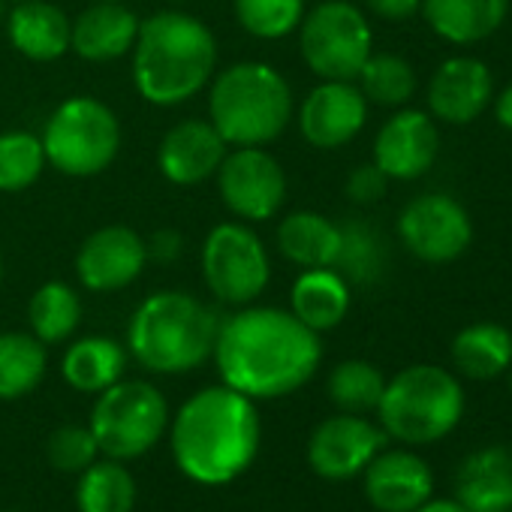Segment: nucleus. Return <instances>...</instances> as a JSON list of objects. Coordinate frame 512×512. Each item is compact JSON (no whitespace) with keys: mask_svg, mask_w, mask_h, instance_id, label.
Here are the masks:
<instances>
[{"mask_svg":"<svg viewBox=\"0 0 512 512\" xmlns=\"http://www.w3.org/2000/svg\"><path fill=\"white\" fill-rule=\"evenodd\" d=\"M211 359L226 386L253 401H272L311 383L323 344L293 311L244 305L220 320Z\"/></svg>","mask_w":512,"mask_h":512,"instance_id":"nucleus-1","label":"nucleus"},{"mask_svg":"<svg viewBox=\"0 0 512 512\" xmlns=\"http://www.w3.org/2000/svg\"><path fill=\"white\" fill-rule=\"evenodd\" d=\"M263 422L253 398L232 386H205L172 419V455L178 470L199 485L238 479L260 452Z\"/></svg>","mask_w":512,"mask_h":512,"instance_id":"nucleus-2","label":"nucleus"},{"mask_svg":"<svg viewBox=\"0 0 512 512\" xmlns=\"http://www.w3.org/2000/svg\"><path fill=\"white\" fill-rule=\"evenodd\" d=\"M220 49L214 31L178 10H163L139 22L130 70L136 94L157 109L184 106L217 73Z\"/></svg>","mask_w":512,"mask_h":512,"instance_id":"nucleus-3","label":"nucleus"},{"mask_svg":"<svg viewBox=\"0 0 512 512\" xmlns=\"http://www.w3.org/2000/svg\"><path fill=\"white\" fill-rule=\"evenodd\" d=\"M220 317L184 290H157L127 323V353L151 374H187L214 356Z\"/></svg>","mask_w":512,"mask_h":512,"instance_id":"nucleus-4","label":"nucleus"},{"mask_svg":"<svg viewBox=\"0 0 512 512\" xmlns=\"http://www.w3.org/2000/svg\"><path fill=\"white\" fill-rule=\"evenodd\" d=\"M293 88L263 61H238L208 82V121L229 148H266L293 124Z\"/></svg>","mask_w":512,"mask_h":512,"instance_id":"nucleus-5","label":"nucleus"},{"mask_svg":"<svg viewBox=\"0 0 512 512\" xmlns=\"http://www.w3.org/2000/svg\"><path fill=\"white\" fill-rule=\"evenodd\" d=\"M464 413L461 383L440 365H410L386 380L377 416L383 434L422 446L446 437Z\"/></svg>","mask_w":512,"mask_h":512,"instance_id":"nucleus-6","label":"nucleus"},{"mask_svg":"<svg viewBox=\"0 0 512 512\" xmlns=\"http://www.w3.org/2000/svg\"><path fill=\"white\" fill-rule=\"evenodd\" d=\"M40 139L55 172L67 178H94L118 160L124 130L112 106L79 94L55 106Z\"/></svg>","mask_w":512,"mask_h":512,"instance_id":"nucleus-7","label":"nucleus"},{"mask_svg":"<svg viewBox=\"0 0 512 512\" xmlns=\"http://www.w3.org/2000/svg\"><path fill=\"white\" fill-rule=\"evenodd\" d=\"M88 428L106 458L130 461L160 443L169 428V404L145 380H118L97 395Z\"/></svg>","mask_w":512,"mask_h":512,"instance_id":"nucleus-8","label":"nucleus"},{"mask_svg":"<svg viewBox=\"0 0 512 512\" xmlns=\"http://www.w3.org/2000/svg\"><path fill=\"white\" fill-rule=\"evenodd\" d=\"M199 263L208 293L229 308L253 305L272 281L269 247L241 220H223L208 229Z\"/></svg>","mask_w":512,"mask_h":512,"instance_id":"nucleus-9","label":"nucleus"},{"mask_svg":"<svg viewBox=\"0 0 512 512\" xmlns=\"http://www.w3.org/2000/svg\"><path fill=\"white\" fill-rule=\"evenodd\" d=\"M296 34L308 70L332 82H356L374 52L371 25L350 0H323L305 13Z\"/></svg>","mask_w":512,"mask_h":512,"instance_id":"nucleus-10","label":"nucleus"},{"mask_svg":"<svg viewBox=\"0 0 512 512\" xmlns=\"http://www.w3.org/2000/svg\"><path fill=\"white\" fill-rule=\"evenodd\" d=\"M214 181L220 202L241 223L278 217L290 190L284 166L266 148H229Z\"/></svg>","mask_w":512,"mask_h":512,"instance_id":"nucleus-11","label":"nucleus"},{"mask_svg":"<svg viewBox=\"0 0 512 512\" xmlns=\"http://www.w3.org/2000/svg\"><path fill=\"white\" fill-rule=\"evenodd\" d=\"M398 238L422 263H452L470 247L473 223L467 208L446 193H425L398 214Z\"/></svg>","mask_w":512,"mask_h":512,"instance_id":"nucleus-12","label":"nucleus"},{"mask_svg":"<svg viewBox=\"0 0 512 512\" xmlns=\"http://www.w3.org/2000/svg\"><path fill=\"white\" fill-rule=\"evenodd\" d=\"M145 238L124 223L94 229L76 250V278L88 293H118L136 284L148 266Z\"/></svg>","mask_w":512,"mask_h":512,"instance_id":"nucleus-13","label":"nucleus"},{"mask_svg":"<svg viewBox=\"0 0 512 512\" xmlns=\"http://www.w3.org/2000/svg\"><path fill=\"white\" fill-rule=\"evenodd\" d=\"M299 133L320 151H335L353 142L368 121V100L356 82L320 79L299 106Z\"/></svg>","mask_w":512,"mask_h":512,"instance_id":"nucleus-14","label":"nucleus"},{"mask_svg":"<svg viewBox=\"0 0 512 512\" xmlns=\"http://www.w3.org/2000/svg\"><path fill=\"white\" fill-rule=\"evenodd\" d=\"M386 434L365 416L338 413L320 422L308 440V464L323 479H353L383 449Z\"/></svg>","mask_w":512,"mask_h":512,"instance_id":"nucleus-15","label":"nucleus"},{"mask_svg":"<svg viewBox=\"0 0 512 512\" xmlns=\"http://www.w3.org/2000/svg\"><path fill=\"white\" fill-rule=\"evenodd\" d=\"M440 151V133L434 118L422 109L401 106L374 139V166L389 181H416L422 178Z\"/></svg>","mask_w":512,"mask_h":512,"instance_id":"nucleus-16","label":"nucleus"},{"mask_svg":"<svg viewBox=\"0 0 512 512\" xmlns=\"http://www.w3.org/2000/svg\"><path fill=\"white\" fill-rule=\"evenodd\" d=\"M229 145L208 118H184L172 124L157 145V169L175 187H196L217 175Z\"/></svg>","mask_w":512,"mask_h":512,"instance_id":"nucleus-17","label":"nucleus"},{"mask_svg":"<svg viewBox=\"0 0 512 512\" xmlns=\"http://www.w3.org/2000/svg\"><path fill=\"white\" fill-rule=\"evenodd\" d=\"M494 100L491 70L476 58L443 61L428 82V112L443 124H470Z\"/></svg>","mask_w":512,"mask_h":512,"instance_id":"nucleus-18","label":"nucleus"},{"mask_svg":"<svg viewBox=\"0 0 512 512\" xmlns=\"http://www.w3.org/2000/svg\"><path fill=\"white\" fill-rule=\"evenodd\" d=\"M365 473V494L380 512H413L434 491V476L425 458L407 449L377 452Z\"/></svg>","mask_w":512,"mask_h":512,"instance_id":"nucleus-19","label":"nucleus"},{"mask_svg":"<svg viewBox=\"0 0 512 512\" xmlns=\"http://www.w3.org/2000/svg\"><path fill=\"white\" fill-rule=\"evenodd\" d=\"M139 16L118 0H91L73 19L70 52L88 64H112L133 52L139 34Z\"/></svg>","mask_w":512,"mask_h":512,"instance_id":"nucleus-20","label":"nucleus"},{"mask_svg":"<svg viewBox=\"0 0 512 512\" xmlns=\"http://www.w3.org/2000/svg\"><path fill=\"white\" fill-rule=\"evenodd\" d=\"M4 25L10 46L34 64H52L70 55L73 19L52 0H19Z\"/></svg>","mask_w":512,"mask_h":512,"instance_id":"nucleus-21","label":"nucleus"},{"mask_svg":"<svg viewBox=\"0 0 512 512\" xmlns=\"http://www.w3.org/2000/svg\"><path fill=\"white\" fill-rule=\"evenodd\" d=\"M455 500L467 512H512V452L503 446L470 452L455 473Z\"/></svg>","mask_w":512,"mask_h":512,"instance_id":"nucleus-22","label":"nucleus"},{"mask_svg":"<svg viewBox=\"0 0 512 512\" xmlns=\"http://www.w3.org/2000/svg\"><path fill=\"white\" fill-rule=\"evenodd\" d=\"M278 250L299 269H335L341 250V223L320 211H290L275 232Z\"/></svg>","mask_w":512,"mask_h":512,"instance_id":"nucleus-23","label":"nucleus"},{"mask_svg":"<svg viewBox=\"0 0 512 512\" xmlns=\"http://www.w3.org/2000/svg\"><path fill=\"white\" fill-rule=\"evenodd\" d=\"M419 13L440 40L473 46L497 34L509 13V0H422Z\"/></svg>","mask_w":512,"mask_h":512,"instance_id":"nucleus-24","label":"nucleus"},{"mask_svg":"<svg viewBox=\"0 0 512 512\" xmlns=\"http://www.w3.org/2000/svg\"><path fill=\"white\" fill-rule=\"evenodd\" d=\"M353 293L335 269H302L290 290V311L311 332L323 335L344 323Z\"/></svg>","mask_w":512,"mask_h":512,"instance_id":"nucleus-25","label":"nucleus"},{"mask_svg":"<svg viewBox=\"0 0 512 512\" xmlns=\"http://www.w3.org/2000/svg\"><path fill=\"white\" fill-rule=\"evenodd\" d=\"M130 353L109 335H85L73 341L61 359V377L67 386L85 395H100L112 383L124 380Z\"/></svg>","mask_w":512,"mask_h":512,"instance_id":"nucleus-26","label":"nucleus"},{"mask_svg":"<svg viewBox=\"0 0 512 512\" xmlns=\"http://www.w3.org/2000/svg\"><path fill=\"white\" fill-rule=\"evenodd\" d=\"M452 362L470 380H494L512 365V332L497 323H473L455 335Z\"/></svg>","mask_w":512,"mask_h":512,"instance_id":"nucleus-27","label":"nucleus"},{"mask_svg":"<svg viewBox=\"0 0 512 512\" xmlns=\"http://www.w3.org/2000/svg\"><path fill=\"white\" fill-rule=\"evenodd\" d=\"M82 323V299L67 281H46L28 302V326L46 347L64 344L76 335Z\"/></svg>","mask_w":512,"mask_h":512,"instance_id":"nucleus-28","label":"nucleus"},{"mask_svg":"<svg viewBox=\"0 0 512 512\" xmlns=\"http://www.w3.org/2000/svg\"><path fill=\"white\" fill-rule=\"evenodd\" d=\"M49 371L46 344L31 332H0V401L31 395Z\"/></svg>","mask_w":512,"mask_h":512,"instance_id":"nucleus-29","label":"nucleus"},{"mask_svg":"<svg viewBox=\"0 0 512 512\" xmlns=\"http://www.w3.org/2000/svg\"><path fill=\"white\" fill-rule=\"evenodd\" d=\"M76 503L79 512H133L136 482L121 461H94L79 473Z\"/></svg>","mask_w":512,"mask_h":512,"instance_id":"nucleus-30","label":"nucleus"},{"mask_svg":"<svg viewBox=\"0 0 512 512\" xmlns=\"http://www.w3.org/2000/svg\"><path fill=\"white\" fill-rule=\"evenodd\" d=\"M356 85L368 103L383 109H401L416 94V70L398 55L371 52V58L356 76Z\"/></svg>","mask_w":512,"mask_h":512,"instance_id":"nucleus-31","label":"nucleus"},{"mask_svg":"<svg viewBox=\"0 0 512 512\" xmlns=\"http://www.w3.org/2000/svg\"><path fill=\"white\" fill-rule=\"evenodd\" d=\"M386 269V247L383 238L362 220L341 223V250L335 260V272L347 284H374Z\"/></svg>","mask_w":512,"mask_h":512,"instance_id":"nucleus-32","label":"nucleus"},{"mask_svg":"<svg viewBox=\"0 0 512 512\" xmlns=\"http://www.w3.org/2000/svg\"><path fill=\"white\" fill-rule=\"evenodd\" d=\"M329 398L341 413H371L377 410L383 389H386V377L377 365L365 362V359H347L341 365L332 368L329 374Z\"/></svg>","mask_w":512,"mask_h":512,"instance_id":"nucleus-33","label":"nucleus"},{"mask_svg":"<svg viewBox=\"0 0 512 512\" xmlns=\"http://www.w3.org/2000/svg\"><path fill=\"white\" fill-rule=\"evenodd\" d=\"M235 22L253 40H287L299 31L308 7L305 0H232Z\"/></svg>","mask_w":512,"mask_h":512,"instance_id":"nucleus-34","label":"nucleus"},{"mask_svg":"<svg viewBox=\"0 0 512 512\" xmlns=\"http://www.w3.org/2000/svg\"><path fill=\"white\" fill-rule=\"evenodd\" d=\"M49 160L43 151V139L28 130L0 133V193H22L34 187Z\"/></svg>","mask_w":512,"mask_h":512,"instance_id":"nucleus-35","label":"nucleus"},{"mask_svg":"<svg viewBox=\"0 0 512 512\" xmlns=\"http://www.w3.org/2000/svg\"><path fill=\"white\" fill-rule=\"evenodd\" d=\"M100 455V446L88 425H61L46 440V458L61 473H82Z\"/></svg>","mask_w":512,"mask_h":512,"instance_id":"nucleus-36","label":"nucleus"},{"mask_svg":"<svg viewBox=\"0 0 512 512\" xmlns=\"http://www.w3.org/2000/svg\"><path fill=\"white\" fill-rule=\"evenodd\" d=\"M347 196L356 202V205H374L386 196V187H389V178L374 166V163H362L350 172L347 178Z\"/></svg>","mask_w":512,"mask_h":512,"instance_id":"nucleus-37","label":"nucleus"},{"mask_svg":"<svg viewBox=\"0 0 512 512\" xmlns=\"http://www.w3.org/2000/svg\"><path fill=\"white\" fill-rule=\"evenodd\" d=\"M145 244H148V260L154 263H175L184 250V238L175 229H157L151 238H145Z\"/></svg>","mask_w":512,"mask_h":512,"instance_id":"nucleus-38","label":"nucleus"},{"mask_svg":"<svg viewBox=\"0 0 512 512\" xmlns=\"http://www.w3.org/2000/svg\"><path fill=\"white\" fill-rule=\"evenodd\" d=\"M365 7L386 22H404L419 13L422 0H365Z\"/></svg>","mask_w":512,"mask_h":512,"instance_id":"nucleus-39","label":"nucleus"},{"mask_svg":"<svg viewBox=\"0 0 512 512\" xmlns=\"http://www.w3.org/2000/svg\"><path fill=\"white\" fill-rule=\"evenodd\" d=\"M494 115H497V124L512 130V85H506L497 100H494Z\"/></svg>","mask_w":512,"mask_h":512,"instance_id":"nucleus-40","label":"nucleus"},{"mask_svg":"<svg viewBox=\"0 0 512 512\" xmlns=\"http://www.w3.org/2000/svg\"><path fill=\"white\" fill-rule=\"evenodd\" d=\"M413 512H467L458 500H425L422 506H416Z\"/></svg>","mask_w":512,"mask_h":512,"instance_id":"nucleus-41","label":"nucleus"},{"mask_svg":"<svg viewBox=\"0 0 512 512\" xmlns=\"http://www.w3.org/2000/svg\"><path fill=\"white\" fill-rule=\"evenodd\" d=\"M7 13H10V0H0V25L7 22Z\"/></svg>","mask_w":512,"mask_h":512,"instance_id":"nucleus-42","label":"nucleus"},{"mask_svg":"<svg viewBox=\"0 0 512 512\" xmlns=\"http://www.w3.org/2000/svg\"><path fill=\"white\" fill-rule=\"evenodd\" d=\"M4 272H7L4 269V250H0V287H4Z\"/></svg>","mask_w":512,"mask_h":512,"instance_id":"nucleus-43","label":"nucleus"},{"mask_svg":"<svg viewBox=\"0 0 512 512\" xmlns=\"http://www.w3.org/2000/svg\"><path fill=\"white\" fill-rule=\"evenodd\" d=\"M509 389H512V365H509Z\"/></svg>","mask_w":512,"mask_h":512,"instance_id":"nucleus-44","label":"nucleus"},{"mask_svg":"<svg viewBox=\"0 0 512 512\" xmlns=\"http://www.w3.org/2000/svg\"><path fill=\"white\" fill-rule=\"evenodd\" d=\"M10 4H19V0H10Z\"/></svg>","mask_w":512,"mask_h":512,"instance_id":"nucleus-45","label":"nucleus"},{"mask_svg":"<svg viewBox=\"0 0 512 512\" xmlns=\"http://www.w3.org/2000/svg\"><path fill=\"white\" fill-rule=\"evenodd\" d=\"M118 4H124V0H118Z\"/></svg>","mask_w":512,"mask_h":512,"instance_id":"nucleus-46","label":"nucleus"}]
</instances>
